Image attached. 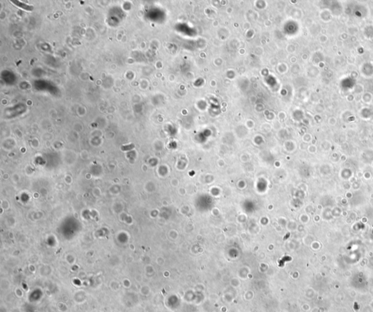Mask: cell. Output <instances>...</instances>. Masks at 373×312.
Wrapping results in <instances>:
<instances>
[{
    "mask_svg": "<svg viewBox=\"0 0 373 312\" xmlns=\"http://www.w3.org/2000/svg\"><path fill=\"white\" fill-rule=\"evenodd\" d=\"M11 2H12L13 3H14L15 5L21 7V8H23L24 10H26L32 11V10L34 9V7H33L32 6H31V5H26V4L22 3L19 1H11Z\"/></svg>",
    "mask_w": 373,
    "mask_h": 312,
    "instance_id": "1",
    "label": "cell"
}]
</instances>
